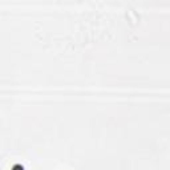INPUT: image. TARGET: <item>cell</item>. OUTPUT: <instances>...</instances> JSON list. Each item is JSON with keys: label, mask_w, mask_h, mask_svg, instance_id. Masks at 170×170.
Listing matches in <instances>:
<instances>
[{"label": "cell", "mask_w": 170, "mask_h": 170, "mask_svg": "<svg viewBox=\"0 0 170 170\" xmlns=\"http://www.w3.org/2000/svg\"><path fill=\"white\" fill-rule=\"evenodd\" d=\"M12 170H24V167H23L20 164H16L12 166Z\"/></svg>", "instance_id": "cell-1"}]
</instances>
